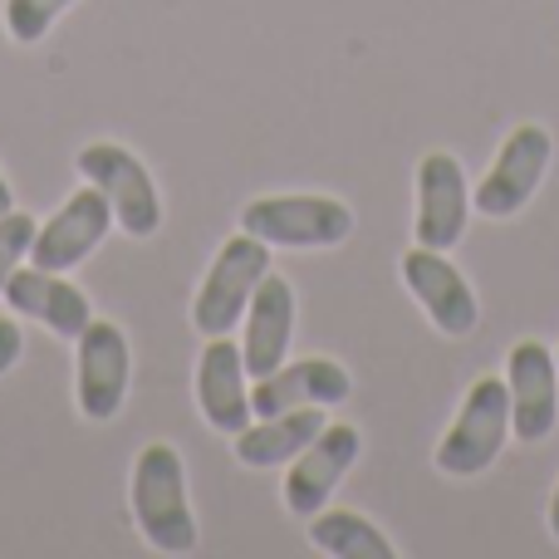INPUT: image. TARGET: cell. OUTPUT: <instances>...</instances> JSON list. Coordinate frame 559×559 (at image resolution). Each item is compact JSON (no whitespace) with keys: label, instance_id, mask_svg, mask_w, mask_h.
I'll return each instance as SVG.
<instances>
[{"label":"cell","instance_id":"cell-1","mask_svg":"<svg viewBox=\"0 0 559 559\" xmlns=\"http://www.w3.org/2000/svg\"><path fill=\"white\" fill-rule=\"evenodd\" d=\"M133 521L143 531V540L157 555H197L202 535H197V515L187 501V472L177 447L147 442L133 462Z\"/></svg>","mask_w":559,"mask_h":559},{"label":"cell","instance_id":"cell-2","mask_svg":"<svg viewBox=\"0 0 559 559\" xmlns=\"http://www.w3.org/2000/svg\"><path fill=\"white\" fill-rule=\"evenodd\" d=\"M265 275H271V246L251 231H236L231 241L216 251L212 271H206L202 289H197V299H192L197 334H206V338L231 334L246 319V305H251L255 285H261Z\"/></svg>","mask_w":559,"mask_h":559},{"label":"cell","instance_id":"cell-3","mask_svg":"<svg viewBox=\"0 0 559 559\" xmlns=\"http://www.w3.org/2000/svg\"><path fill=\"white\" fill-rule=\"evenodd\" d=\"M506 437H511V388L506 378H476L462 397L452 432L437 442V472L481 476L501 456Z\"/></svg>","mask_w":559,"mask_h":559},{"label":"cell","instance_id":"cell-4","mask_svg":"<svg viewBox=\"0 0 559 559\" xmlns=\"http://www.w3.org/2000/svg\"><path fill=\"white\" fill-rule=\"evenodd\" d=\"M241 231L261 236L265 246H289V251H329L348 241L354 212L338 197H255L241 212Z\"/></svg>","mask_w":559,"mask_h":559},{"label":"cell","instance_id":"cell-5","mask_svg":"<svg viewBox=\"0 0 559 559\" xmlns=\"http://www.w3.org/2000/svg\"><path fill=\"white\" fill-rule=\"evenodd\" d=\"M74 167L88 187H98V192L108 197L114 222L123 226L128 236L147 241V236L163 226V197H157L153 173H147L123 143H88L84 153L74 157Z\"/></svg>","mask_w":559,"mask_h":559},{"label":"cell","instance_id":"cell-6","mask_svg":"<svg viewBox=\"0 0 559 559\" xmlns=\"http://www.w3.org/2000/svg\"><path fill=\"white\" fill-rule=\"evenodd\" d=\"M550 163H555V138L545 133L540 123H521L501 143L491 173H486L481 187H476L472 206L486 216V222H511V216L535 197V187L545 182Z\"/></svg>","mask_w":559,"mask_h":559},{"label":"cell","instance_id":"cell-7","mask_svg":"<svg viewBox=\"0 0 559 559\" xmlns=\"http://www.w3.org/2000/svg\"><path fill=\"white\" fill-rule=\"evenodd\" d=\"M74 397L79 413L88 423H108L128 397V373H133V354L118 324L108 319H88L79 334V354H74Z\"/></svg>","mask_w":559,"mask_h":559},{"label":"cell","instance_id":"cell-8","mask_svg":"<svg viewBox=\"0 0 559 559\" xmlns=\"http://www.w3.org/2000/svg\"><path fill=\"white\" fill-rule=\"evenodd\" d=\"M472 222V187L466 167L452 153H427L417 163V246L427 251H452L462 246Z\"/></svg>","mask_w":559,"mask_h":559},{"label":"cell","instance_id":"cell-9","mask_svg":"<svg viewBox=\"0 0 559 559\" xmlns=\"http://www.w3.org/2000/svg\"><path fill=\"white\" fill-rule=\"evenodd\" d=\"M108 226H114V206L98 187H79L55 216L35 231V246H29V265L39 271H74L84 265V255H94L104 246Z\"/></svg>","mask_w":559,"mask_h":559},{"label":"cell","instance_id":"cell-10","mask_svg":"<svg viewBox=\"0 0 559 559\" xmlns=\"http://www.w3.org/2000/svg\"><path fill=\"white\" fill-rule=\"evenodd\" d=\"M515 442H545L559 423V364L540 338H521L506 358Z\"/></svg>","mask_w":559,"mask_h":559},{"label":"cell","instance_id":"cell-11","mask_svg":"<svg viewBox=\"0 0 559 559\" xmlns=\"http://www.w3.org/2000/svg\"><path fill=\"white\" fill-rule=\"evenodd\" d=\"M403 285L413 289V299L423 305V314L442 329L447 338H466L481 319L476 309V289L466 285V275L447 261V251H427V246H413L403 255Z\"/></svg>","mask_w":559,"mask_h":559},{"label":"cell","instance_id":"cell-12","mask_svg":"<svg viewBox=\"0 0 559 559\" xmlns=\"http://www.w3.org/2000/svg\"><path fill=\"white\" fill-rule=\"evenodd\" d=\"M364 442H358V427L348 423H324V432L305 447V452L289 462V476H285V506L289 515L309 521V515L324 511V501L334 496V486L348 476V466L358 462Z\"/></svg>","mask_w":559,"mask_h":559},{"label":"cell","instance_id":"cell-13","mask_svg":"<svg viewBox=\"0 0 559 559\" xmlns=\"http://www.w3.org/2000/svg\"><path fill=\"white\" fill-rule=\"evenodd\" d=\"M354 393V378L334 358H299V364H280L275 373L255 378L251 407L255 417H275L289 407H338Z\"/></svg>","mask_w":559,"mask_h":559},{"label":"cell","instance_id":"cell-14","mask_svg":"<svg viewBox=\"0 0 559 559\" xmlns=\"http://www.w3.org/2000/svg\"><path fill=\"white\" fill-rule=\"evenodd\" d=\"M246 358L241 344H231L226 334H216L212 344L202 348V364H197V403H202V417L216 427V432L236 437L255 423L251 407V388H246Z\"/></svg>","mask_w":559,"mask_h":559},{"label":"cell","instance_id":"cell-15","mask_svg":"<svg viewBox=\"0 0 559 559\" xmlns=\"http://www.w3.org/2000/svg\"><path fill=\"white\" fill-rule=\"evenodd\" d=\"M289 338H295V289L285 275H265L255 285L251 305H246V334H241V358L246 373L265 378L285 364Z\"/></svg>","mask_w":559,"mask_h":559},{"label":"cell","instance_id":"cell-16","mask_svg":"<svg viewBox=\"0 0 559 559\" xmlns=\"http://www.w3.org/2000/svg\"><path fill=\"white\" fill-rule=\"evenodd\" d=\"M5 305L25 319H39L45 329H55V334H64V338H79L84 324L94 319L84 289H74L59 271H39V265L15 271L5 280Z\"/></svg>","mask_w":559,"mask_h":559},{"label":"cell","instance_id":"cell-17","mask_svg":"<svg viewBox=\"0 0 559 559\" xmlns=\"http://www.w3.org/2000/svg\"><path fill=\"white\" fill-rule=\"evenodd\" d=\"M319 432H324V407H289L275 417H255L246 432H236V456L241 466L265 472V466L295 462Z\"/></svg>","mask_w":559,"mask_h":559},{"label":"cell","instance_id":"cell-18","mask_svg":"<svg viewBox=\"0 0 559 559\" xmlns=\"http://www.w3.org/2000/svg\"><path fill=\"white\" fill-rule=\"evenodd\" d=\"M309 545L334 559H393V540L358 511H319L309 515Z\"/></svg>","mask_w":559,"mask_h":559},{"label":"cell","instance_id":"cell-19","mask_svg":"<svg viewBox=\"0 0 559 559\" xmlns=\"http://www.w3.org/2000/svg\"><path fill=\"white\" fill-rule=\"evenodd\" d=\"M74 0H5V35L15 45H39Z\"/></svg>","mask_w":559,"mask_h":559},{"label":"cell","instance_id":"cell-20","mask_svg":"<svg viewBox=\"0 0 559 559\" xmlns=\"http://www.w3.org/2000/svg\"><path fill=\"white\" fill-rule=\"evenodd\" d=\"M35 216L25 212H5L0 216V295H5V280L20 271V261H29V246H35Z\"/></svg>","mask_w":559,"mask_h":559},{"label":"cell","instance_id":"cell-21","mask_svg":"<svg viewBox=\"0 0 559 559\" xmlns=\"http://www.w3.org/2000/svg\"><path fill=\"white\" fill-rule=\"evenodd\" d=\"M20 354H25V334H20L15 319L0 314V378H5L10 368L20 364Z\"/></svg>","mask_w":559,"mask_h":559},{"label":"cell","instance_id":"cell-22","mask_svg":"<svg viewBox=\"0 0 559 559\" xmlns=\"http://www.w3.org/2000/svg\"><path fill=\"white\" fill-rule=\"evenodd\" d=\"M5 212H15V197H10V182H5V173H0V216Z\"/></svg>","mask_w":559,"mask_h":559},{"label":"cell","instance_id":"cell-23","mask_svg":"<svg viewBox=\"0 0 559 559\" xmlns=\"http://www.w3.org/2000/svg\"><path fill=\"white\" fill-rule=\"evenodd\" d=\"M550 535L559 540V486H555V496H550Z\"/></svg>","mask_w":559,"mask_h":559},{"label":"cell","instance_id":"cell-24","mask_svg":"<svg viewBox=\"0 0 559 559\" xmlns=\"http://www.w3.org/2000/svg\"><path fill=\"white\" fill-rule=\"evenodd\" d=\"M555 364H559V354H555Z\"/></svg>","mask_w":559,"mask_h":559}]
</instances>
